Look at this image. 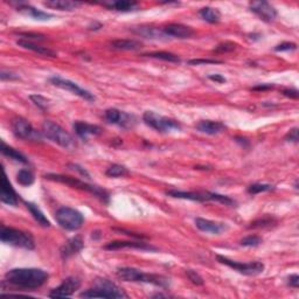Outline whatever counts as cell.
I'll return each instance as SVG.
<instances>
[{
    "instance_id": "cell-1",
    "label": "cell",
    "mask_w": 299,
    "mask_h": 299,
    "mask_svg": "<svg viewBox=\"0 0 299 299\" xmlns=\"http://www.w3.org/2000/svg\"><path fill=\"white\" fill-rule=\"evenodd\" d=\"M48 277L50 274L44 270L36 268H19L8 271L5 274V280L13 286L24 290H36L46 283Z\"/></svg>"
},
{
    "instance_id": "cell-6",
    "label": "cell",
    "mask_w": 299,
    "mask_h": 299,
    "mask_svg": "<svg viewBox=\"0 0 299 299\" xmlns=\"http://www.w3.org/2000/svg\"><path fill=\"white\" fill-rule=\"evenodd\" d=\"M44 178L48 180H53V182L64 184V185L70 186L72 188H78V190H84V192L92 193L95 196L100 198V199L104 201V202H108V200H109V194H108L106 190L100 188L98 186L90 185V184L81 182V180H78V178H72V176H61V174H47L44 176Z\"/></svg>"
},
{
    "instance_id": "cell-14",
    "label": "cell",
    "mask_w": 299,
    "mask_h": 299,
    "mask_svg": "<svg viewBox=\"0 0 299 299\" xmlns=\"http://www.w3.org/2000/svg\"><path fill=\"white\" fill-rule=\"evenodd\" d=\"M250 11L266 22H272L277 16V11L272 5L266 2H252L249 4Z\"/></svg>"
},
{
    "instance_id": "cell-32",
    "label": "cell",
    "mask_w": 299,
    "mask_h": 299,
    "mask_svg": "<svg viewBox=\"0 0 299 299\" xmlns=\"http://www.w3.org/2000/svg\"><path fill=\"white\" fill-rule=\"evenodd\" d=\"M144 56L151 58H158V60L168 61V62H173V64H179L180 58L176 56V54L168 53V52H154V53L145 54Z\"/></svg>"
},
{
    "instance_id": "cell-11",
    "label": "cell",
    "mask_w": 299,
    "mask_h": 299,
    "mask_svg": "<svg viewBox=\"0 0 299 299\" xmlns=\"http://www.w3.org/2000/svg\"><path fill=\"white\" fill-rule=\"evenodd\" d=\"M218 260L224 266H227L232 269L238 271L240 274H246V276H256L263 272L264 264L260 262H250V263H241L236 262V260H232L224 256H218Z\"/></svg>"
},
{
    "instance_id": "cell-35",
    "label": "cell",
    "mask_w": 299,
    "mask_h": 299,
    "mask_svg": "<svg viewBox=\"0 0 299 299\" xmlns=\"http://www.w3.org/2000/svg\"><path fill=\"white\" fill-rule=\"evenodd\" d=\"M260 243H262V238L260 236L256 235H249L246 238H242L240 244L242 246H249V248H254V246H258Z\"/></svg>"
},
{
    "instance_id": "cell-31",
    "label": "cell",
    "mask_w": 299,
    "mask_h": 299,
    "mask_svg": "<svg viewBox=\"0 0 299 299\" xmlns=\"http://www.w3.org/2000/svg\"><path fill=\"white\" fill-rule=\"evenodd\" d=\"M199 16L204 20V22L210 24H218L221 19L220 12H218L216 8H210V6L201 8L199 11Z\"/></svg>"
},
{
    "instance_id": "cell-17",
    "label": "cell",
    "mask_w": 299,
    "mask_h": 299,
    "mask_svg": "<svg viewBox=\"0 0 299 299\" xmlns=\"http://www.w3.org/2000/svg\"><path fill=\"white\" fill-rule=\"evenodd\" d=\"M11 5H16V11L22 13V14L25 16H28L30 18L39 20V22H47V20H50L52 18H54V16L50 14V13L40 11V10L26 4V2H16V4L14 2H11Z\"/></svg>"
},
{
    "instance_id": "cell-22",
    "label": "cell",
    "mask_w": 299,
    "mask_h": 299,
    "mask_svg": "<svg viewBox=\"0 0 299 299\" xmlns=\"http://www.w3.org/2000/svg\"><path fill=\"white\" fill-rule=\"evenodd\" d=\"M83 246H84V243H83V240L81 236H74V238L68 240V241L61 246L60 252L62 258L64 260L69 258V257L75 255V254L81 252Z\"/></svg>"
},
{
    "instance_id": "cell-13",
    "label": "cell",
    "mask_w": 299,
    "mask_h": 299,
    "mask_svg": "<svg viewBox=\"0 0 299 299\" xmlns=\"http://www.w3.org/2000/svg\"><path fill=\"white\" fill-rule=\"evenodd\" d=\"M104 117L109 123L118 125V126L123 128H131L137 123V120H136L134 116L117 109H108L104 112Z\"/></svg>"
},
{
    "instance_id": "cell-28",
    "label": "cell",
    "mask_w": 299,
    "mask_h": 299,
    "mask_svg": "<svg viewBox=\"0 0 299 299\" xmlns=\"http://www.w3.org/2000/svg\"><path fill=\"white\" fill-rule=\"evenodd\" d=\"M2 154L8 157L10 159H13L14 162H22V164H28V159H27L22 154L16 151L11 146H8L4 142H2Z\"/></svg>"
},
{
    "instance_id": "cell-47",
    "label": "cell",
    "mask_w": 299,
    "mask_h": 299,
    "mask_svg": "<svg viewBox=\"0 0 299 299\" xmlns=\"http://www.w3.org/2000/svg\"><path fill=\"white\" fill-rule=\"evenodd\" d=\"M283 94L286 97H290V98H294V100H297L299 96L298 90H296V89H284Z\"/></svg>"
},
{
    "instance_id": "cell-24",
    "label": "cell",
    "mask_w": 299,
    "mask_h": 299,
    "mask_svg": "<svg viewBox=\"0 0 299 299\" xmlns=\"http://www.w3.org/2000/svg\"><path fill=\"white\" fill-rule=\"evenodd\" d=\"M16 44L20 47L25 48V50H32V52H36V53L40 54V55H44V56H50V58H56L58 54L55 53L54 50H50V48L47 47H42V46H39V44L32 42V41H27V40H18L16 41Z\"/></svg>"
},
{
    "instance_id": "cell-33",
    "label": "cell",
    "mask_w": 299,
    "mask_h": 299,
    "mask_svg": "<svg viewBox=\"0 0 299 299\" xmlns=\"http://www.w3.org/2000/svg\"><path fill=\"white\" fill-rule=\"evenodd\" d=\"M34 174L30 170H20L16 174V182L22 186H30L34 184Z\"/></svg>"
},
{
    "instance_id": "cell-43",
    "label": "cell",
    "mask_w": 299,
    "mask_h": 299,
    "mask_svg": "<svg viewBox=\"0 0 299 299\" xmlns=\"http://www.w3.org/2000/svg\"><path fill=\"white\" fill-rule=\"evenodd\" d=\"M68 168H70V170H72V171L78 172L80 174H81L82 176H84V178L90 179V174H89V173L86 172L84 168H81V166H80V165H78V164H68Z\"/></svg>"
},
{
    "instance_id": "cell-19",
    "label": "cell",
    "mask_w": 299,
    "mask_h": 299,
    "mask_svg": "<svg viewBox=\"0 0 299 299\" xmlns=\"http://www.w3.org/2000/svg\"><path fill=\"white\" fill-rule=\"evenodd\" d=\"M72 128H74L75 134L78 136L80 138L83 139V140H88V137L90 136H100L102 134L103 130L100 128L98 125H94L86 123V122H75L72 124Z\"/></svg>"
},
{
    "instance_id": "cell-41",
    "label": "cell",
    "mask_w": 299,
    "mask_h": 299,
    "mask_svg": "<svg viewBox=\"0 0 299 299\" xmlns=\"http://www.w3.org/2000/svg\"><path fill=\"white\" fill-rule=\"evenodd\" d=\"M297 48V44L294 42H283L274 48L276 52H290V50H294Z\"/></svg>"
},
{
    "instance_id": "cell-44",
    "label": "cell",
    "mask_w": 299,
    "mask_h": 299,
    "mask_svg": "<svg viewBox=\"0 0 299 299\" xmlns=\"http://www.w3.org/2000/svg\"><path fill=\"white\" fill-rule=\"evenodd\" d=\"M285 140L292 142H298V128H294L292 130L288 132V134L285 136Z\"/></svg>"
},
{
    "instance_id": "cell-9",
    "label": "cell",
    "mask_w": 299,
    "mask_h": 299,
    "mask_svg": "<svg viewBox=\"0 0 299 299\" xmlns=\"http://www.w3.org/2000/svg\"><path fill=\"white\" fill-rule=\"evenodd\" d=\"M55 220L66 230H78L82 227L84 218L74 208L62 207L55 213Z\"/></svg>"
},
{
    "instance_id": "cell-20",
    "label": "cell",
    "mask_w": 299,
    "mask_h": 299,
    "mask_svg": "<svg viewBox=\"0 0 299 299\" xmlns=\"http://www.w3.org/2000/svg\"><path fill=\"white\" fill-rule=\"evenodd\" d=\"M162 32L168 36L178 38V39H190L194 34L190 27L182 25V24H170L162 28Z\"/></svg>"
},
{
    "instance_id": "cell-8",
    "label": "cell",
    "mask_w": 299,
    "mask_h": 299,
    "mask_svg": "<svg viewBox=\"0 0 299 299\" xmlns=\"http://www.w3.org/2000/svg\"><path fill=\"white\" fill-rule=\"evenodd\" d=\"M142 120L150 128H154L156 131L162 132V134H168L172 131H180L182 125L178 120H172V118L160 116V114L154 112V111H146L142 114Z\"/></svg>"
},
{
    "instance_id": "cell-3",
    "label": "cell",
    "mask_w": 299,
    "mask_h": 299,
    "mask_svg": "<svg viewBox=\"0 0 299 299\" xmlns=\"http://www.w3.org/2000/svg\"><path fill=\"white\" fill-rule=\"evenodd\" d=\"M117 277L124 282H134V283H148L154 284L160 288H166L168 285V278L159 276V274H146L134 268H118Z\"/></svg>"
},
{
    "instance_id": "cell-21",
    "label": "cell",
    "mask_w": 299,
    "mask_h": 299,
    "mask_svg": "<svg viewBox=\"0 0 299 299\" xmlns=\"http://www.w3.org/2000/svg\"><path fill=\"white\" fill-rule=\"evenodd\" d=\"M0 199L6 204L10 206H16L18 204V196H16V190H13L11 182H8V176L4 173L2 180V193H0Z\"/></svg>"
},
{
    "instance_id": "cell-39",
    "label": "cell",
    "mask_w": 299,
    "mask_h": 299,
    "mask_svg": "<svg viewBox=\"0 0 299 299\" xmlns=\"http://www.w3.org/2000/svg\"><path fill=\"white\" fill-rule=\"evenodd\" d=\"M236 48V44L232 42H224L220 44L218 46L215 48L214 52L216 53H227V52H232Z\"/></svg>"
},
{
    "instance_id": "cell-34",
    "label": "cell",
    "mask_w": 299,
    "mask_h": 299,
    "mask_svg": "<svg viewBox=\"0 0 299 299\" xmlns=\"http://www.w3.org/2000/svg\"><path fill=\"white\" fill-rule=\"evenodd\" d=\"M106 174L110 178H120V176H125L128 174V168L123 165H118V164H114L111 165L109 168L106 170Z\"/></svg>"
},
{
    "instance_id": "cell-7",
    "label": "cell",
    "mask_w": 299,
    "mask_h": 299,
    "mask_svg": "<svg viewBox=\"0 0 299 299\" xmlns=\"http://www.w3.org/2000/svg\"><path fill=\"white\" fill-rule=\"evenodd\" d=\"M166 194L172 198H176V199H186L192 201H199V202H204V201H218L226 204V206H232L235 204V201L230 199L229 196H221V194L210 193V192H185V190H168Z\"/></svg>"
},
{
    "instance_id": "cell-10",
    "label": "cell",
    "mask_w": 299,
    "mask_h": 299,
    "mask_svg": "<svg viewBox=\"0 0 299 299\" xmlns=\"http://www.w3.org/2000/svg\"><path fill=\"white\" fill-rule=\"evenodd\" d=\"M12 130L16 137L24 140H30V142H42V134L39 131L34 128L28 120L25 118L16 117L12 120Z\"/></svg>"
},
{
    "instance_id": "cell-4",
    "label": "cell",
    "mask_w": 299,
    "mask_h": 299,
    "mask_svg": "<svg viewBox=\"0 0 299 299\" xmlns=\"http://www.w3.org/2000/svg\"><path fill=\"white\" fill-rule=\"evenodd\" d=\"M42 134L46 138L54 142L55 144L60 145L61 148L66 150H72L76 148V142L72 138L70 134H68L64 128H61L60 125L54 123L52 120H46L42 124Z\"/></svg>"
},
{
    "instance_id": "cell-16",
    "label": "cell",
    "mask_w": 299,
    "mask_h": 299,
    "mask_svg": "<svg viewBox=\"0 0 299 299\" xmlns=\"http://www.w3.org/2000/svg\"><path fill=\"white\" fill-rule=\"evenodd\" d=\"M138 249L145 250V252H158V248L148 244L145 242H136V241H114L108 243L104 246V249L106 250H120V249Z\"/></svg>"
},
{
    "instance_id": "cell-29",
    "label": "cell",
    "mask_w": 299,
    "mask_h": 299,
    "mask_svg": "<svg viewBox=\"0 0 299 299\" xmlns=\"http://www.w3.org/2000/svg\"><path fill=\"white\" fill-rule=\"evenodd\" d=\"M111 46L116 50H137L142 48V44L137 40H128V39H118L111 42Z\"/></svg>"
},
{
    "instance_id": "cell-48",
    "label": "cell",
    "mask_w": 299,
    "mask_h": 299,
    "mask_svg": "<svg viewBox=\"0 0 299 299\" xmlns=\"http://www.w3.org/2000/svg\"><path fill=\"white\" fill-rule=\"evenodd\" d=\"M208 78L210 80V81H214V82H218V83H224L227 80L224 76L220 75V74H214V75H210L208 76Z\"/></svg>"
},
{
    "instance_id": "cell-25",
    "label": "cell",
    "mask_w": 299,
    "mask_h": 299,
    "mask_svg": "<svg viewBox=\"0 0 299 299\" xmlns=\"http://www.w3.org/2000/svg\"><path fill=\"white\" fill-rule=\"evenodd\" d=\"M44 5L53 10H60V11H74L82 5V2H72V0H48L44 2Z\"/></svg>"
},
{
    "instance_id": "cell-30",
    "label": "cell",
    "mask_w": 299,
    "mask_h": 299,
    "mask_svg": "<svg viewBox=\"0 0 299 299\" xmlns=\"http://www.w3.org/2000/svg\"><path fill=\"white\" fill-rule=\"evenodd\" d=\"M26 207H27V210L30 212V214L33 215V218L38 221V224L42 226V227H50V220H48V218H46V215L41 212L40 208L38 207L36 204L26 202Z\"/></svg>"
},
{
    "instance_id": "cell-46",
    "label": "cell",
    "mask_w": 299,
    "mask_h": 299,
    "mask_svg": "<svg viewBox=\"0 0 299 299\" xmlns=\"http://www.w3.org/2000/svg\"><path fill=\"white\" fill-rule=\"evenodd\" d=\"M288 284L292 288H298V286H299V276H298V274H291V276L288 278Z\"/></svg>"
},
{
    "instance_id": "cell-49",
    "label": "cell",
    "mask_w": 299,
    "mask_h": 299,
    "mask_svg": "<svg viewBox=\"0 0 299 299\" xmlns=\"http://www.w3.org/2000/svg\"><path fill=\"white\" fill-rule=\"evenodd\" d=\"M272 84H263V86H254V90H266V89H271L272 88Z\"/></svg>"
},
{
    "instance_id": "cell-38",
    "label": "cell",
    "mask_w": 299,
    "mask_h": 299,
    "mask_svg": "<svg viewBox=\"0 0 299 299\" xmlns=\"http://www.w3.org/2000/svg\"><path fill=\"white\" fill-rule=\"evenodd\" d=\"M186 274H187V277H188V280L192 282L193 284L204 285V278L201 277L200 274L196 272V271L188 269V270H186Z\"/></svg>"
},
{
    "instance_id": "cell-15",
    "label": "cell",
    "mask_w": 299,
    "mask_h": 299,
    "mask_svg": "<svg viewBox=\"0 0 299 299\" xmlns=\"http://www.w3.org/2000/svg\"><path fill=\"white\" fill-rule=\"evenodd\" d=\"M81 286V282L76 277H68L67 280L62 282L60 286L54 288L50 294V298H67L74 294L76 290H78Z\"/></svg>"
},
{
    "instance_id": "cell-23",
    "label": "cell",
    "mask_w": 299,
    "mask_h": 299,
    "mask_svg": "<svg viewBox=\"0 0 299 299\" xmlns=\"http://www.w3.org/2000/svg\"><path fill=\"white\" fill-rule=\"evenodd\" d=\"M196 128L200 132L206 134H218L221 132L226 130V125L221 122H215V120H201L198 123Z\"/></svg>"
},
{
    "instance_id": "cell-18",
    "label": "cell",
    "mask_w": 299,
    "mask_h": 299,
    "mask_svg": "<svg viewBox=\"0 0 299 299\" xmlns=\"http://www.w3.org/2000/svg\"><path fill=\"white\" fill-rule=\"evenodd\" d=\"M196 226L199 230L204 232H208V234H213V235H220L224 232L228 230V226L226 224L206 220V218H196Z\"/></svg>"
},
{
    "instance_id": "cell-5",
    "label": "cell",
    "mask_w": 299,
    "mask_h": 299,
    "mask_svg": "<svg viewBox=\"0 0 299 299\" xmlns=\"http://www.w3.org/2000/svg\"><path fill=\"white\" fill-rule=\"evenodd\" d=\"M0 238L6 244L18 246V248L33 250L34 246V240L30 232L19 230V229L6 227L2 226V232H0Z\"/></svg>"
},
{
    "instance_id": "cell-40",
    "label": "cell",
    "mask_w": 299,
    "mask_h": 299,
    "mask_svg": "<svg viewBox=\"0 0 299 299\" xmlns=\"http://www.w3.org/2000/svg\"><path fill=\"white\" fill-rule=\"evenodd\" d=\"M19 36L24 38L22 40H28V39H32V40H36V41H42L44 40V36L42 34H36V33H18Z\"/></svg>"
},
{
    "instance_id": "cell-2",
    "label": "cell",
    "mask_w": 299,
    "mask_h": 299,
    "mask_svg": "<svg viewBox=\"0 0 299 299\" xmlns=\"http://www.w3.org/2000/svg\"><path fill=\"white\" fill-rule=\"evenodd\" d=\"M81 298H126L128 294L109 280L97 278L94 280V286L80 294Z\"/></svg>"
},
{
    "instance_id": "cell-42",
    "label": "cell",
    "mask_w": 299,
    "mask_h": 299,
    "mask_svg": "<svg viewBox=\"0 0 299 299\" xmlns=\"http://www.w3.org/2000/svg\"><path fill=\"white\" fill-rule=\"evenodd\" d=\"M0 78H2V81H18V80H20L19 75L14 74V72H5V70H2V74H0Z\"/></svg>"
},
{
    "instance_id": "cell-36",
    "label": "cell",
    "mask_w": 299,
    "mask_h": 299,
    "mask_svg": "<svg viewBox=\"0 0 299 299\" xmlns=\"http://www.w3.org/2000/svg\"><path fill=\"white\" fill-rule=\"evenodd\" d=\"M30 98L32 102L36 104V106L41 110H48L50 109V100L44 98V96L41 95H30Z\"/></svg>"
},
{
    "instance_id": "cell-37",
    "label": "cell",
    "mask_w": 299,
    "mask_h": 299,
    "mask_svg": "<svg viewBox=\"0 0 299 299\" xmlns=\"http://www.w3.org/2000/svg\"><path fill=\"white\" fill-rule=\"evenodd\" d=\"M274 187L271 185H266V184H254L248 187V193L250 194H258L262 192H270Z\"/></svg>"
},
{
    "instance_id": "cell-27",
    "label": "cell",
    "mask_w": 299,
    "mask_h": 299,
    "mask_svg": "<svg viewBox=\"0 0 299 299\" xmlns=\"http://www.w3.org/2000/svg\"><path fill=\"white\" fill-rule=\"evenodd\" d=\"M106 8L111 10V11H117V12H132L137 11L138 10V4L134 2H104L103 4Z\"/></svg>"
},
{
    "instance_id": "cell-26",
    "label": "cell",
    "mask_w": 299,
    "mask_h": 299,
    "mask_svg": "<svg viewBox=\"0 0 299 299\" xmlns=\"http://www.w3.org/2000/svg\"><path fill=\"white\" fill-rule=\"evenodd\" d=\"M131 30L137 34V36L145 38V39H162V38H168V36L162 30H156L154 27H134Z\"/></svg>"
},
{
    "instance_id": "cell-45",
    "label": "cell",
    "mask_w": 299,
    "mask_h": 299,
    "mask_svg": "<svg viewBox=\"0 0 299 299\" xmlns=\"http://www.w3.org/2000/svg\"><path fill=\"white\" fill-rule=\"evenodd\" d=\"M221 64V61L218 60H201V58H196V60H190L188 64L192 66H199V64Z\"/></svg>"
},
{
    "instance_id": "cell-12",
    "label": "cell",
    "mask_w": 299,
    "mask_h": 299,
    "mask_svg": "<svg viewBox=\"0 0 299 299\" xmlns=\"http://www.w3.org/2000/svg\"><path fill=\"white\" fill-rule=\"evenodd\" d=\"M50 82L52 84L58 86V88H61V89H64V90H68V92H70L74 94V95L81 97V98L88 100V102H95V96H94V94H92L88 90L83 89L78 84H76L75 82L70 81V80H66V78H62L60 76H53V78H50Z\"/></svg>"
}]
</instances>
